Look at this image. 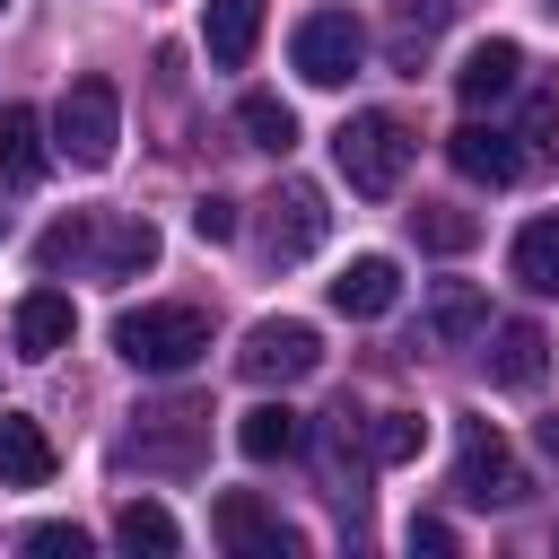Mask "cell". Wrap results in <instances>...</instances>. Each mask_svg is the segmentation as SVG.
Listing matches in <instances>:
<instances>
[{
  "label": "cell",
  "instance_id": "18",
  "mask_svg": "<svg viewBox=\"0 0 559 559\" xmlns=\"http://www.w3.org/2000/svg\"><path fill=\"white\" fill-rule=\"evenodd\" d=\"M428 332H437L445 349H463L472 332H489V297H480V288H463V280H445V288L428 297Z\"/></svg>",
  "mask_w": 559,
  "mask_h": 559
},
{
  "label": "cell",
  "instance_id": "22",
  "mask_svg": "<svg viewBox=\"0 0 559 559\" xmlns=\"http://www.w3.org/2000/svg\"><path fill=\"white\" fill-rule=\"evenodd\" d=\"M236 122H245V140H253V148H271V157H288V148H297V114H288L280 96H245V105H236Z\"/></svg>",
  "mask_w": 559,
  "mask_h": 559
},
{
  "label": "cell",
  "instance_id": "34",
  "mask_svg": "<svg viewBox=\"0 0 559 559\" xmlns=\"http://www.w3.org/2000/svg\"><path fill=\"white\" fill-rule=\"evenodd\" d=\"M0 9H9V0H0Z\"/></svg>",
  "mask_w": 559,
  "mask_h": 559
},
{
  "label": "cell",
  "instance_id": "19",
  "mask_svg": "<svg viewBox=\"0 0 559 559\" xmlns=\"http://www.w3.org/2000/svg\"><path fill=\"white\" fill-rule=\"evenodd\" d=\"M44 175V122L26 105H0V183H35Z\"/></svg>",
  "mask_w": 559,
  "mask_h": 559
},
{
  "label": "cell",
  "instance_id": "5",
  "mask_svg": "<svg viewBox=\"0 0 559 559\" xmlns=\"http://www.w3.org/2000/svg\"><path fill=\"white\" fill-rule=\"evenodd\" d=\"M454 489H463V507H515V498H524V463L507 454V437H498L489 419H463Z\"/></svg>",
  "mask_w": 559,
  "mask_h": 559
},
{
  "label": "cell",
  "instance_id": "11",
  "mask_svg": "<svg viewBox=\"0 0 559 559\" xmlns=\"http://www.w3.org/2000/svg\"><path fill=\"white\" fill-rule=\"evenodd\" d=\"M454 87H463V105H498V96H515V87H524V52H515L507 35H489V44H472V52H463Z\"/></svg>",
  "mask_w": 559,
  "mask_h": 559
},
{
  "label": "cell",
  "instance_id": "8",
  "mask_svg": "<svg viewBox=\"0 0 559 559\" xmlns=\"http://www.w3.org/2000/svg\"><path fill=\"white\" fill-rule=\"evenodd\" d=\"M210 533H218L236 559H288V550H297V524H280L253 489H227V498L210 507Z\"/></svg>",
  "mask_w": 559,
  "mask_h": 559
},
{
  "label": "cell",
  "instance_id": "28",
  "mask_svg": "<svg viewBox=\"0 0 559 559\" xmlns=\"http://www.w3.org/2000/svg\"><path fill=\"white\" fill-rule=\"evenodd\" d=\"M192 236H201V245H227V236H236V201H227V192H201V201H192Z\"/></svg>",
  "mask_w": 559,
  "mask_h": 559
},
{
  "label": "cell",
  "instance_id": "23",
  "mask_svg": "<svg viewBox=\"0 0 559 559\" xmlns=\"http://www.w3.org/2000/svg\"><path fill=\"white\" fill-rule=\"evenodd\" d=\"M437 26H445V0L402 9V17H393V70H411V79H419V52L437 44Z\"/></svg>",
  "mask_w": 559,
  "mask_h": 559
},
{
  "label": "cell",
  "instance_id": "27",
  "mask_svg": "<svg viewBox=\"0 0 559 559\" xmlns=\"http://www.w3.org/2000/svg\"><path fill=\"white\" fill-rule=\"evenodd\" d=\"M87 236H96V218H52V227L35 236V262H44V271H61V262H87Z\"/></svg>",
  "mask_w": 559,
  "mask_h": 559
},
{
  "label": "cell",
  "instance_id": "13",
  "mask_svg": "<svg viewBox=\"0 0 559 559\" xmlns=\"http://www.w3.org/2000/svg\"><path fill=\"white\" fill-rule=\"evenodd\" d=\"M393 297H402V271H393L384 253H358V262L332 280V306H341L349 323H376V314H393Z\"/></svg>",
  "mask_w": 559,
  "mask_h": 559
},
{
  "label": "cell",
  "instance_id": "21",
  "mask_svg": "<svg viewBox=\"0 0 559 559\" xmlns=\"http://www.w3.org/2000/svg\"><path fill=\"white\" fill-rule=\"evenodd\" d=\"M114 542H122V550H148V559H166L183 533H175V515H166L157 498H131V507L114 515Z\"/></svg>",
  "mask_w": 559,
  "mask_h": 559
},
{
  "label": "cell",
  "instance_id": "26",
  "mask_svg": "<svg viewBox=\"0 0 559 559\" xmlns=\"http://www.w3.org/2000/svg\"><path fill=\"white\" fill-rule=\"evenodd\" d=\"M515 148H524V166L559 157V96H550V87H542V96H524V131H515Z\"/></svg>",
  "mask_w": 559,
  "mask_h": 559
},
{
  "label": "cell",
  "instance_id": "14",
  "mask_svg": "<svg viewBox=\"0 0 559 559\" xmlns=\"http://www.w3.org/2000/svg\"><path fill=\"white\" fill-rule=\"evenodd\" d=\"M201 44H210L218 70H245L253 44H262V0H210L201 9Z\"/></svg>",
  "mask_w": 559,
  "mask_h": 559
},
{
  "label": "cell",
  "instance_id": "31",
  "mask_svg": "<svg viewBox=\"0 0 559 559\" xmlns=\"http://www.w3.org/2000/svg\"><path fill=\"white\" fill-rule=\"evenodd\" d=\"M542 445H550V454H559V411H550V419H542Z\"/></svg>",
  "mask_w": 559,
  "mask_h": 559
},
{
  "label": "cell",
  "instance_id": "25",
  "mask_svg": "<svg viewBox=\"0 0 559 559\" xmlns=\"http://www.w3.org/2000/svg\"><path fill=\"white\" fill-rule=\"evenodd\" d=\"M411 236H419L428 253H463V245H472L480 227H472L463 210H437V201H419V210H411Z\"/></svg>",
  "mask_w": 559,
  "mask_h": 559
},
{
  "label": "cell",
  "instance_id": "33",
  "mask_svg": "<svg viewBox=\"0 0 559 559\" xmlns=\"http://www.w3.org/2000/svg\"><path fill=\"white\" fill-rule=\"evenodd\" d=\"M0 227H9V210H0Z\"/></svg>",
  "mask_w": 559,
  "mask_h": 559
},
{
  "label": "cell",
  "instance_id": "30",
  "mask_svg": "<svg viewBox=\"0 0 559 559\" xmlns=\"http://www.w3.org/2000/svg\"><path fill=\"white\" fill-rule=\"evenodd\" d=\"M411 550H454V533H445L437 515H419V524H411Z\"/></svg>",
  "mask_w": 559,
  "mask_h": 559
},
{
  "label": "cell",
  "instance_id": "6",
  "mask_svg": "<svg viewBox=\"0 0 559 559\" xmlns=\"http://www.w3.org/2000/svg\"><path fill=\"white\" fill-rule=\"evenodd\" d=\"M236 367H245V384H297V376H314V367H323V341H314V323L271 314V323H253V332H245Z\"/></svg>",
  "mask_w": 559,
  "mask_h": 559
},
{
  "label": "cell",
  "instance_id": "15",
  "mask_svg": "<svg viewBox=\"0 0 559 559\" xmlns=\"http://www.w3.org/2000/svg\"><path fill=\"white\" fill-rule=\"evenodd\" d=\"M0 480L9 489H44L52 480V437L26 411H0Z\"/></svg>",
  "mask_w": 559,
  "mask_h": 559
},
{
  "label": "cell",
  "instance_id": "17",
  "mask_svg": "<svg viewBox=\"0 0 559 559\" xmlns=\"http://www.w3.org/2000/svg\"><path fill=\"white\" fill-rule=\"evenodd\" d=\"M52 349H70V297L61 288H26V306H17V358H52Z\"/></svg>",
  "mask_w": 559,
  "mask_h": 559
},
{
  "label": "cell",
  "instance_id": "3",
  "mask_svg": "<svg viewBox=\"0 0 559 559\" xmlns=\"http://www.w3.org/2000/svg\"><path fill=\"white\" fill-rule=\"evenodd\" d=\"M114 140H122V96H114V79H70L61 105H52V148L96 175V166H114Z\"/></svg>",
  "mask_w": 559,
  "mask_h": 559
},
{
  "label": "cell",
  "instance_id": "12",
  "mask_svg": "<svg viewBox=\"0 0 559 559\" xmlns=\"http://www.w3.org/2000/svg\"><path fill=\"white\" fill-rule=\"evenodd\" d=\"M445 157H454L472 183H515V175H524V148H515V131H489V122H463V131L445 140Z\"/></svg>",
  "mask_w": 559,
  "mask_h": 559
},
{
  "label": "cell",
  "instance_id": "2",
  "mask_svg": "<svg viewBox=\"0 0 559 559\" xmlns=\"http://www.w3.org/2000/svg\"><path fill=\"white\" fill-rule=\"evenodd\" d=\"M411 122L402 114H349L341 131H332V157H341V175H349V192H367V201H384L402 175H411Z\"/></svg>",
  "mask_w": 559,
  "mask_h": 559
},
{
  "label": "cell",
  "instance_id": "4",
  "mask_svg": "<svg viewBox=\"0 0 559 559\" xmlns=\"http://www.w3.org/2000/svg\"><path fill=\"white\" fill-rule=\"evenodd\" d=\"M288 61H297L306 87H341V79H358V61H367V26H358L349 9H306L297 35H288Z\"/></svg>",
  "mask_w": 559,
  "mask_h": 559
},
{
  "label": "cell",
  "instance_id": "16",
  "mask_svg": "<svg viewBox=\"0 0 559 559\" xmlns=\"http://www.w3.org/2000/svg\"><path fill=\"white\" fill-rule=\"evenodd\" d=\"M297 445H306V419H297L288 402H262V411L236 419V454H245V463H280V454H297Z\"/></svg>",
  "mask_w": 559,
  "mask_h": 559
},
{
  "label": "cell",
  "instance_id": "1",
  "mask_svg": "<svg viewBox=\"0 0 559 559\" xmlns=\"http://www.w3.org/2000/svg\"><path fill=\"white\" fill-rule=\"evenodd\" d=\"M114 349L140 367V376H183L201 349H210V314L201 306H131L114 323Z\"/></svg>",
  "mask_w": 559,
  "mask_h": 559
},
{
  "label": "cell",
  "instance_id": "10",
  "mask_svg": "<svg viewBox=\"0 0 559 559\" xmlns=\"http://www.w3.org/2000/svg\"><path fill=\"white\" fill-rule=\"evenodd\" d=\"M148 262H157V227L148 218H96V236H87V271L96 280H131Z\"/></svg>",
  "mask_w": 559,
  "mask_h": 559
},
{
  "label": "cell",
  "instance_id": "7",
  "mask_svg": "<svg viewBox=\"0 0 559 559\" xmlns=\"http://www.w3.org/2000/svg\"><path fill=\"white\" fill-rule=\"evenodd\" d=\"M262 210H271V218H262V253H271V262H306V253L323 245V227H332V210H323L314 183H280Z\"/></svg>",
  "mask_w": 559,
  "mask_h": 559
},
{
  "label": "cell",
  "instance_id": "32",
  "mask_svg": "<svg viewBox=\"0 0 559 559\" xmlns=\"http://www.w3.org/2000/svg\"><path fill=\"white\" fill-rule=\"evenodd\" d=\"M542 9H550V17H559V0H542Z\"/></svg>",
  "mask_w": 559,
  "mask_h": 559
},
{
  "label": "cell",
  "instance_id": "20",
  "mask_svg": "<svg viewBox=\"0 0 559 559\" xmlns=\"http://www.w3.org/2000/svg\"><path fill=\"white\" fill-rule=\"evenodd\" d=\"M515 280H524L533 297H559V218L515 227Z\"/></svg>",
  "mask_w": 559,
  "mask_h": 559
},
{
  "label": "cell",
  "instance_id": "29",
  "mask_svg": "<svg viewBox=\"0 0 559 559\" xmlns=\"http://www.w3.org/2000/svg\"><path fill=\"white\" fill-rule=\"evenodd\" d=\"M26 550H35V559H87V533H79V524H35Z\"/></svg>",
  "mask_w": 559,
  "mask_h": 559
},
{
  "label": "cell",
  "instance_id": "24",
  "mask_svg": "<svg viewBox=\"0 0 559 559\" xmlns=\"http://www.w3.org/2000/svg\"><path fill=\"white\" fill-rule=\"evenodd\" d=\"M419 445H428V419H419V411H384V419L367 428V454H376V463H411Z\"/></svg>",
  "mask_w": 559,
  "mask_h": 559
},
{
  "label": "cell",
  "instance_id": "9",
  "mask_svg": "<svg viewBox=\"0 0 559 559\" xmlns=\"http://www.w3.org/2000/svg\"><path fill=\"white\" fill-rule=\"evenodd\" d=\"M542 376H550V332H542V323H498V332H489V384L533 393Z\"/></svg>",
  "mask_w": 559,
  "mask_h": 559
}]
</instances>
